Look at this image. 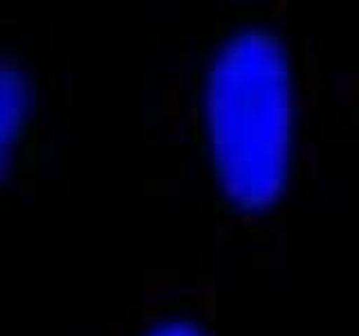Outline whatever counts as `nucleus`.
I'll return each instance as SVG.
<instances>
[{"mask_svg":"<svg viewBox=\"0 0 359 336\" xmlns=\"http://www.w3.org/2000/svg\"><path fill=\"white\" fill-rule=\"evenodd\" d=\"M220 190L236 209L265 213L283 197L294 155L297 94L285 45L245 29L213 56L202 94Z\"/></svg>","mask_w":359,"mask_h":336,"instance_id":"nucleus-1","label":"nucleus"},{"mask_svg":"<svg viewBox=\"0 0 359 336\" xmlns=\"http://www.w3.org/2000/svg\"><path fill=\"white\" fill-rule=\"evenodd\" d=\"M144 336H207V334L191 321H164L157 323Z\"/></svg>","mask_w":359,"mask_h":336,"instance_id":"nucleus-3","label":"nucleus"},{"mask_svg":"<svg viewBox=\"0 0 359 336\" xmlns=\"http://www.w3.org/2000/svg\"><path fill=\"white\" fill-rule=\"evenodd\" d=\"M32 110V88L16 65L0 61V182L9 175Z\"/></svg>","mask_w":359,"mask_h":336,"instance_id":"nucleus-2","label":"nucleus"}]
</instances>
